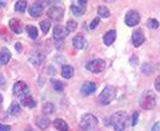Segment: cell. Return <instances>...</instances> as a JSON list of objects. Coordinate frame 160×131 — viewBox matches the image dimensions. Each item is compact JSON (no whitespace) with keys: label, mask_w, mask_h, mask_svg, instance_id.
Wrapping results in <instances>:
<instances>
[{"label":"cell","mask_w":160,"mask_h":131,"mask_svg":"<svg viewBox=\"0 0 160 131\" xmlns=\"http://www.w3.org/2000/svg\"><path fill=\"white\" fill-rule=\"evenodd\" d=\"M98 13H99V18H104V19L109 18V15H111L109 9H108L107 7H104V6H100V7L98 8Z\"/></svg>","instance_id":"obj_23"},{"label":"cell","mask_w":160,"mask_h":131,"mask_svg":"<svg viewBox=\"0 0 160 131\" xmlns=\"http://www.w3.org/2000/svg\"><path fill=\"white\" fill-rule=\"evenodd\" d=\"M0 131H11V127L8 124H2L0 123Z\"/></svg>","instance_id":"obj_34"},{"label":"cell","mask_w":160,"mask_h":131,"mask_svg":"<svg viewBox=\"0 0 160 131\" xmlns=\"http://www.w3.org/2000/svg\"><path fill=\"white\" fill-rule=\"evenodd\" d=\"M140 107L144 110H152L156 106V98H155V94L152 91H144L140 97L139 100Z\"/></svg>","instance_id":"obj_1"},{"label":"cell","mask_w":160,"mask_h":131,"mask_svg":"<svg viewBox=\"0 0 160 131\" xmlns=\"http://www.w3.org/2000/svg\"><path fill=\"white\" fill-rule=\"evenodd\" d=\"M86 4L87 2L83 0V2H73L71 4V11L75 16H83L84 12H86Z\"/></svg>","instance_id":"obj_8"},{"label":"cell","mask_w":160,"mask_h":131,"mask_svg":"<svg viewBox=\"0 0 160 131\" xmlns=\"http://www.w3.org/2000/svg\"><path fill=\"white\" fill-rule=\"evenodd\" d=\"M27 8V2H23V0H20V2H16L15 3V11L18 12H24Z\"/></svg>","instance_id":"obj_26"},{"label":"cell","mask_w":160,"mask_h":131,"mask_svg":"<svg viewBox=\"0 0 160 131\" xmlns=\"http://www.w3.org/2000/svg\"><path fill=\"white\" fill-rule=\"evenodd\" d=\"M40 28H42V31L44 34H48L49 28H51V22H49L48 19L47 20H42V22H40Z\"/></svg>","instance_id":"obj_28"},{"label":"cell","mask_w":160,"mask_h":131,"mask_svg":"<svg viewBox=\"0 0 160 131\" xmlns=\"http://www.w3.org/2000/svg\"><path fill=\"white\" fill-rule=\"evenodd\" d=\"M29 60H31V63L33 64H42V62L44 60V54L40 52V51H35L31 54V58H29Z\"/></svg>","instance_id":"obj_18"},{"label":"cell","mask_w":160,"mask_h":131,"mask_svg":"<svg viewBox=\"0 0 160 131\" xmlns=\"http://www.w3.org/2000/svg\"><path fill=\"white\" fill-rule=\"evenodd\" d=\"M72 44H73V47L76 48V50H86L87 46H88L87 40L84 39L83 36H80V35H78V36H75V38H73Z\"/></svg>","instance_id":"obj_15"},{"label":"cell","mask_w":160,"mask_h":131,"mask_svg":"<svg viewBox=\"0 0 160 131\" xmlns=\"http://www.w3.org/2000/svg\"><path fill=\"white\" fill-rule=\"evenodd\" d=\"M96 124H98V118L93 114H84L82 119H80L79 127L82 128V131H88L93 128Z\"/></svg>","instance_id":"obj_4"},{"label":"cell","mask_w":160,"mask_h":131,"mask_svg":"<svg viewBox=\"0 0 160 131\" xmlns=\"http://www.w3.org/2000/svg\"><path fill=\"white\" fill-rule=\"evenodd\" d=\"M9 59H11V52H9V50L6 47L2 48V51H0V64L6 66L9 62Z\"/></svg>","instance_id":"obj_17"},{"label":"cell","mask_w":160,"mask_h":131,"mask_svg":"<svg viewBox=\"0 0 160 131\" xmlns=\"http://www.w3.org/2000/svg\"><path fill=\"white\" fill-rule=\"evenodd\" d=\"M15 48H16L18 51L20 52V51H22V44H20V43H16V46H15Z\"/></svg>","instance_id":"obj_38"},{"label":"cell","mask_w":160,"mask_h":131,"mask_svg":"<svg viewBox=\"0 0 160 131\" xmlns=\"http://www.w3.org/2000/svg\"><path fill=\"white\" fill-rule=\"evenodd\" d=\"M126 122H127V113L126 111H118L111 117V123L113 126L115 131H124Z\"/></svg>","instance_id":"obj_2"},{"label":"cell","mask_w":160,"mask_h":131,"mask_svg":"<svg viewBox=\"0 0 160 131\" xmlns=\"http://www.w3.org/2000/svg\"><path fill=\"white\" fill-rule=\"evenodd\" d=\"M6 6H7L6 2H0V7H6Z\"/></svg>","instance_id":"obj_39"},{"label":"cell","mask_w":160,"mask_h":131,"mask_svg":"<svg viewBox=\"0 0 160 131\" xmlns=\"http://www.w3.org/2000/svg\"><path fill=\"white\" fill-rule=\"evenodd\" d=\"M152 131H160V122L155 123V124L152 126Z\"/></svg>","instance_id":"obj_37"},{"label":"cell","mask_w":160,"mask_h":131,"mask_svg":"<svg viewBox=\"0 0 160 131\" xmlns=\"http://www.w3.org/2000/svg\"><path fill=\"white\" fill-rule=\"evenodd\" d=\"M67 28L66 27H63V26H56L53 28V38L55 40H63L64 38L67 36Z\"/></svg>","instance_id":"obj_14"},{"label":"cell","mask_w":160,"mask_h":131,"mask_svg":"<svg viewBox=\"0 0 160 131\" xmlns=\"http://www.w3.org/2000/svg\"><path fill=\"white\" fill-rule=\"evenodd\" d=\"M42 13H43V3L35 2L29 6V15L32 18H39Z\"/></svg>","instance_id":"obj_11"},{"label":"cell","mask_w":160,"mask_h":131,"mask_svg":"<svg viewBox=\"0 0 160 131\" xmlns=\"http://www.w3.org/2000/svg\"><path fill=\"white\" fill-rule=\"evenodd\" d=\"M116 40V31L115 29H111V31H108L104 34V36H103V42L106 46H111V44Z\"/></svg>","instance_id":"obj_16"},{"label":"cell","mask_w":160,"mask_h":131,"mask_svg":"<svg viewBox=\"0 0 160 131\" xmlns=\"http://www.w3.org/2000/svg\"><path fill=\"white\" fill-rule=\"evenodd\" d=\"M35 104H36V102H35L33 98H31V97H26L22 99V106H24V107L32 108V107H35Z\"/></svg>","instance_id":"obj_22"},{"label":"cell","mask_w":160,"mask_h":131,"mask_svg":"<svg viewBox=\"0 0 160 131\" xmlns=\"http://www.w3.org/2000/svg\"><path fill=\"white\" fill-rule=\"evenodd\" d=\"M47 15H48V18H49V19L55 20V22H60V20L63 19L64 11H63V8H59V7H52V8H49V9H48Z\"/></svg>","instance_id":"obj_9"},{"label":"cell","mask_w":160,"mask_h":131,"mask_svg":"<svg viewBox=\"0 0 160 131\" xmlns=\"http://www.w3.org/2000/svg\"><path fill=\"white\" fill-rule=\"evenodd\" d=\"M53 126L56 127L59 131H68V124L66 120H63V119H55L53 120Z\"/></svg>","instance_id":"obj_19"},{"label":"cell","mask_w":160,"mask_h":131,"mask_svg":"<svg viewBox=\"0 0 160 131\" xmlns=\"http://www.w3.org/2000/svg\"><path fill=\"white\" fill-rule=\"evenodd\" d=\"M99 22H100V18L98 16V18H95L93 20H92V22L91 23H89V28H91V29H95V28H96L98 27V24H99Z\"/></svg>","instance_id":"obj_32"},{"label":"cell","mask_w":160,"mask_h":131,"mask_svg":"<svg viewBox=\"0 0 160 131\" xmlns=\"http://www.w3.org/2000/svg\"><path fill=\"white\" fill-rule=\"evenodd\" d=\"M115 95H116V90H115L112 86H106L104 90L102 91V94L99 95L98 100H99L100 104L107 106V104H109L115 99Z\"/></svg>","instance_id":"obj_3"},{"label":"cell","mask_w":160,"mask_h":131,"mask_svg":"<svg viewBox=\"0 0 160 131\" xmlns=\"http://www.w3.org/2000/svg\"><path fill=\"white\" fill-rule=\"evenodd\" d=\"M95 90H96V84L93 82H84L83 86L80 87V92L84 97H88V95H92L95 92Z\"/></svg>","instance_id":"obj_10"},{"label":"cell","mask_w":160,"mask_h":131,"mask_svg":"<svg viewBox=\"0 0 160 131\" xmlns=\"http://www.w3.org/2000/svg\"><path fill=\"white\" fill-rule=\"evenodd\" d=\"M13 94L23 99L26 97H29V88L24 82H16L13 86Z\"/></svg>","instance_id":"obj_6"},{"label":"cell","mask_w":160,"mask_h":131,"mask_svg":"<svg viewBox=\"0 0 160 131\" xmlns=\"http://www.w3.org/2000/svg\"><path fill=\"white\" fill-rule=\"evenodd\" d=\"M132 43L135 47H140L144 43V32L142 29H136L132 35Z\"/></svg>","instance_id":"obj_13"},{"label":"cell","mask_w":160,"mask_h":131,"mask_svg":"<svg viewBox=\"0 0 160 131\" xmlns=\"http://www.w3.org/2000/svg\"><path fill=\"white\" fill-rule=\"evenodd\" d=\"M138 119H139V114L138 113H133L132 118H131V124L132 126H136L138 124Z\"/></svg>","instance_id":"obj_33"},{"label":"cell","mask_w":160,"mask_h":131,"mask_svg":"<svg viewBox=\"0 0 160 131\" xmlns=\"http://www.w3.org/2000/svg\"><path fill=\"white\" fill-rule=\"evenodd\" d=\"M155 88H156L158 91L160 92V76H159L156 80H155Z\"/></svg>","instance_id":"obj_36"},{"label":"cell","mask_w":160,"mask_h":131,"mask_svg":"<svg viewBox=\"0 0 160 131\" xmlns=\"http://www.w3.org/2000/svg\"><path fill=\"white\" fill-rule=\"evenodd\" d=\"M62 75L66 79H71L73 76V68L71 66H63L62 67Z\"/></svg>","instance_id":"obj_21"},{"label":"cell","mask_w":160,"mask_h":131,"mask_svg":"<svg viewBox=\"0 0 160 131\" xmlns=\"http://www.w3.org/2000/svg\"><path fill=\"white\" fill-rule=\"evenodd\" d=\"M27 32L29 35L31 39H38L39 36V32H38V28L33 27V26H27Z\"/></svg>","instance_id":"obj_24"},{"label":"cell","mask_w":160,"mask_h":131,"mask_svg":"<svg viewBox=\"0 0 160 131\" xmlns=\"http://www.w3.org/2000/svg\"><path fill=\"white\" fill-rule=\"evenodd\" d=\"M8 26H9V28H11V31L15 32V34H22L23 32V23L16 18L9 20Z\"/></svg>","instance_id":"obj_12"},{"label":"cell","mask_w":160,"mask_h":131,"mask_svg":"<svg viewBox=\"0 0 160 131\" xmlns=\"http://www.w3.org/2000/svg\"><path fill=\"white\" fill-rule=\"evenodd\" d=\"M51 83H52V86H53V90H55V91L62 92L63 90H64V84H63L62 82H59V80L52 79V80H51Z\"/></svg>","instance_id":"obj_29"},{"label":"cell","mask_w":160,"mask_h":131,"mask_svg":"<svg viewBox=\"0 0 160 131\" xmlns=\"http://www.w3.org/2000/svg\"><path fill=\"white\" fill-rule=\"evenodd\" d=\"M124 22H126V24L128 27H133L136 26V24H139L140 22V15L138 11H133V9H131V11H128L127 15H126V19H124Z\"/></svg>","instance_id":"obj_7"},{"label":"cell","mask_w":160,"mask_h":131,"mask_svg":"<svg viewBox=\"0 0 160 131\" xmlns=\"http://www.w3.org/2000/svg\"><path fill=\"white\" fill-rule=\"evenodd\" d=\"M36 126L39 128H42V130H46L49 126V119L47 117H39L36 119Z\"/></svg>","instance_id":"obj_20"},{"label":"cell","mask_w":160,"mask_h":131,"mask_svg":"<svg viewBox=\"0 0 160 131\" xmlns=\"http://www.w3.org/2000/svg\"><path fill=\"white\" fill-rule=\"evenodd\" d=\"M2 102H3V95L0 94V104H2Z\"/></svg>","instance_id":"obj_40"},{"label":"cell","mask_w":160,"mask_h":131,"mask_svg":"<svg viewBox=\"0 0 160 131\" xmlns=\"http://www.w3.org/2000/svg\"><path fill=\"white\" fill-rule=\"evenodd\" d=\"M104 67H106V63H104V60H102V59H92V60H89V62H87V64H86V68L88 71L95 72V74L102 72Z\"/></svg>","instance_id":"obj_5"},{"label":"cell","mask_w":160,"mask_h":131,"mask_svg":"<svg viewBox=\"0 0 160 131\" xmlns=\"http://www.w3.org/2000/svg\"><path fill=\"white\" fill-rule=\"evenodd\" d=\"M147 26L149 27V28H158L159 27V22H158V20L156 19H149L148 20V23H147Z\"/></svg>","instance_id":"obj_31"},{"label":"cell","mask_w":160,"mask_h":131,"mask_svg":"<svg viewBox=\"0 0 160 131\" xmlns=\"http://www.w3.org/2000/svg\"><path fill=\"white\" fill-rule=\"evenodd\" d=\"M8 113L11 114V115H19L20 114V104L16 103V102H13L11 104V107L8 108Z\"/></svg>","instance_id":"obj_25"},{"label":"cell","mask_w":160,"mask_h":131,"mask_svg":"<svg viewBox=\"0 0 160 131\" xmlns=\"http://www.w3.org/2000/svg\"><path fill=\"white\" fill-rule=\"evenodd\" d=\"M142 71H143V72H146V74H149V72H151V70H149V64H144V66H143V68H142Z\"/></svg>","instance_id":"obj_35"},{"label":"cell","mask_w":160,"mask_h":131,"mask_svg":"<svg viewBox=\"0 0 160 131\" xmlns=\"http://www.w3.org/2000/svg\"><path fill=\"white\" fill-rule=\"evenodd\" d=\"M67 31L68 32H73L75 31V29H76L78 28V23L76 22H75V20H68V22H67Z\"/></svg>","instance_id":"obj_30"},{"label":"cell","mask_w":160,"mask_h":131,"mask_svg":"<svg viewBox=\"0 0 160 131\" xmlns=\"http://www.w3.org/2000/svg\"><path fill=\"white\" fill-rule=\"evenodd\" d=\"M43 113L44 114H52V113H55V106L51 103V102H48V103H44L43 104Z\"/></svg>","instance_id":"obj_27"}]
</instances>
